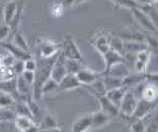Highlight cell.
<instances>
[{
	"label": "cell",
	"mask_w": 158,
	"mask_h": 132,
	"mask_svg": "<svg viewBox=\"0 0 158 132\" xmlns=\"http://www.w3.org/2000/svg\"><path fill=\"white\" fill-rule=\"evenodd\" d=\"M56 90H59V84L54 81L53 79H48L46 81V83L43 85L42 87V96L47 95V94H51V92H55Z\"/></svg>",
	"instance_id": "836d02e7"
},
{
	"label": "cell",
	"mask_w": 158,
	"mask_h": 132,
	"mask_svg": "<svg viewBox=\"0 0 158 132\" xmlns=\"http://www.w3.org/2000/svg\"><path fill=\"white\" fill-rule=\"evenodd\" d=\"M67 74L66 67H65V58L63 55L59 52L56 57V60L54 62L51 70V79L56 81L59 84V83L63 79L64 76Z\"/></svg>",
	"instance_id": "52a82bcc"
},
{
	"label": "cell",
	"mask_w": 158,
	"mask_h": 132,
	"mask_svg": "<svg viewBox=\"0 0 158 132\" xmlns=\"http://www.w3.org/2000/svg\"><path fill=\"white\" fill-rule=\"evenodd\" d=\"M91 128V114L81 116L71 125V132H86Z\"/></svg>",
	"instance_id": "5bb4252c"
},
{
	"label": "cell",
	"mask_w": 158,
	"mask_h": 132,
	"mask_svg": "<svg viewBox=\"0 0 158 132\" xmlns=\"http://www.w3.org/2000/svg\"><path fill=\"white\" fill-rule=\"evenodd\" d=\"M16 114L12 108H0V122H10L14 121Z\"/></svg>",
	"instance_id": "4dcf8cb0"
},
{
	"label": "cell",
	"mask_w": 158,
	"mask_h": 132,
	"mask_svg": "<svg viewBox=\"0 0 158 132\" xmlns=\"http://www.w3.org/2000/svg\"><path fill=\"white\" fill-rule=\"evenodd\" d=\"M14 112H15L16 116L27 117V118L33 120V118H31V112H30V109H28V107H27L26 102L19 101V103H15V105H14ZM34 122H35V121H34Z\"/></svg>",
	"instance_id": "f546056e"
},
{
	"label": "cell",
	"mask_w": 158,
	"mask_h": 132,
	"mask_svg": "<svg viewBox=\"0 0 158 132\" xmlns=\"http://www.w3.org/2000/svg\"><path fill=\"white\" fill-rule=\"evenodd\" d=\"M61 44L52 40H41L39 45L40 58H51V57L57 55L60 52Z\"/></svg>",
	"instance_id": "5b68a950"
},
{
	"label": "cell",
	"mask_w": 158,
	"mask_h": 132,
	"mask_svg": "<svg viewBox=\"0 0 158 132\" xmlns=\"http://www.w3.org/2000/svg\"><path fill=\"white\" fill-rule=\"evenodd\" d=\"M17 9V2L16 1H9L3 7V23L6 26H9L13 19L14 14L16 12Z\"/></svg>",
	"instance_id": "ffe728a7"
},
{
	"label": "cell",
	"mask_w": 158,
	"mask_h": 132,
	"mask_svg": "<svg viewBox=\"0 0 158 132\" xmlns=\"http://www.w3.org/2000/svg\"><path fill=\"white\" fill-rule=\"evenodd\" d=\"M10 34V28L5 23L0 24V43L4 42Z\"/></svg>",
	"instance_id": "f35d334b"
},
{
	"label": "cell",
	"mask_w": 158,
	"mask_h": 132,
	"mask_svg": "<svg viewBox=\"0 0 158 132\" xmlns=\"http://www.w3.org/2000/svg\"><path fill=\"white\" fill-rule=\"evenodd\" d=\"M102 81L106 92L114 90V88L122 87V83H123V79H120V78L113 77L110 75H102Z\"/></svg>",
	"instance_id": "cb8c5ba5"
},
{
	"label": "cell",
	"mask_w": 158,
	"mask_h": 132,
	"mask_svg": "<svg viewBox=\"0 0 158 132\" xmlns=\"http://www.w3.org/2000/svg\"><path fill=\"white\" fill-rule=\"evenodd\" d=\"M85 87H86V90H88V92H91L96 99L105 97L106 94V91L105 87H103V83L102 81V77H100L98 80H96L95 83H93L89 85H86Z\"/></svg>",
	"instance_id": "603a6c76"
},
{
	"label": "cell",
	"mask_w": 158,
	"mask_h": 132,
	"mask_svg": "<svg viewBox=\"0 0 158 132\" xmlns=\"http://www.w3.org/2000/svg\"><path fill=\"white\" fill-rule=\"evenodd\" d=\"M23 132H40V128L37 124H35V125L31 126L30 128H27V129L24 130Z\"/></svg>",
	"instance_id": "b9f144b4"
},
{
	"label": "cell",
	"mask_w": 158,
	"mask_h": 132,
	"mask_svg": "<svg viewBox=\"0 0 158 132\" xmlns=\"http://www.w3.org/2000/svg\"><path fill=\"white\" fill-rule=\"evenodd\" d=\"M145 128L146 123L144 120H133L130 124V129L132 132H144Z\"/></svg>",
	"instance_id": "e575fe53"
},
{
	"label": "cell",
	"mask_w": 158,
	"mask_h": 132,
	"mask_svg": "<svg viewBox=\"0 0 158 132\" xmlns=\"http://www.w3.org/2000/svg\"><path fill=\"white\" fill-rule=\"evenodd\" d=\"M60 53L67 60H74V61H82V54L77 47L72 35H66L61 43Z\"/></svg>",
	"instance_id": "7a4b0ae2"
},
{
	"label": "cell",
	"mask_w": 158,
	"mask_h": 132,
	"mask_svg": "<svg viewBox=\"0 0 158 132\" xmlns=\"http://www.w3.org/2000/svg\"><path fill=\"white\" fill-rule=\"evenodd\" d=\"M23 67L24 71H31V72H35V68H37V61L33 58H30L23 61Z\"/></svg>",
	"instance_id": "74e56055"
},
{
	"label": "cell",
	"mask_w": 158,
	"mask_h": 132,
	"mask_svg": "<svg viewBox=\"0 0 158 132\" xmlns=\"http://www.w3.org/2000/svg\"><path fill=\"white\" fill-rule=\"evenodd\" d=\"M157 103L146 102L144 100L140 99L137 102V106L135 108V111L133 113L131 118L133 120H144L149 114L153 112V110L156 108Z\"/></svg>",
	"instance_id": "277c9868"
},
{
	"label": "cell",
	"mask_w": 158,
	"mask_h": 132,
	"mask_svg": "<svg viewBox=\"0 0 158 132\" xmlns=\"http://www.w3.org/2000/svg\"><path fill=\"white\" fill-rule=\"evenodd\" d=\"M13 123H14V126L21 132H23L24 130H27V128H30L31 126H33L35 124L31 119L27 118V117H23V116H16L15 119L13 121Z\"/></svg>",
	"instance_id": "484cf974"
},
{
	"label": "cell",
	"mask_w": 158,
	"mask_h": 132,
	"mask_svg": "<svg viewBox=\"0 0 158 132\" xmlns=\"http://www.w3.org/2000/svg\"><path fill=\"white\" fill-rule=\"evenodd\" d=\"M38 126L40 128V130L43 129V130L51 131V130H55L57 128V122L53 116H51L50 114H46L45 116H43L41 122L39 123Z\"/></svg>",
	"instance_id": "d4e9b609"
},
{
	"label": "cell",
	"mask_w": 158,
	"mask_h": 132,
	"mask_svg": "<svg viewBox=\"0 0 158 132\" xmlns=\"http://www.w3.org/2000/svg\"><path fill=\"white\" fill-rule=\"evenodd\" d=\"M114 3H116V5L118 7H126V8L129 9L138 6V2L132 1V0H118V1H114Z\"/></svg>",
	"instance_id": "d590c367"
},
{
	"label": "cell",
	"mask_w": 158,
	"mask_h": 132,
	"mask_svg": "<svg viewBox=\"0 0 158 132\" xmlns=\"http://www.w3.org/2000/svg\"><path fill=\"white\" fill-rule=\"evenodd\" d=\"M144 132H158V122L156 118L150 121L148 125H146Z\"/></svg>",
	"instance_id": "ab89813d"
},
{
	"label": "cell",
	"mask_w": 158,
	"mask_h": 132,
	"mask_svg": "<svg viewBox=\"0 0 158 132\" xmlns=\"http://www.w3.org/2000/svg\"><path fill=\"white\" fill-rule=\"evenodd\" d=\"M65 67H66V72L67 74H76L81 67V62L74 61V60H67L65 59Z\"/></svg>",
	"instance_id": "1f68e13d"
},
{
	"label": "cell",
	"mask_w": 158,
	"mask_h": 132,
	"mask_svg": "<svg viewBox=\"0 0 158 132\" xmlns=\"http://www.w3.org/2000/svg\"><path fill=\"white\" fill-rule=\"evenodd\" d=\"M75 76H76L79 83L81 84V87H86V85H89L95 83L96 80H98L102 77V74L95 72V71H92L91 69L81 68L75 74Z\"/></svg>",
	"instance_id": "9c48e42d"
},
{
	"label": "cell",
	"mask_w": 158,
	"mask_h": 132,
	"mask_svg": "<svg viewBox=\"0 0 158 132\" xmlns=\"http://www.w3.org/2000/svg\"><path fill=\"white\" fill-rule=\"evenodd\" d=\"M98 100L99 105H100L99 111L105 113L106 115L110 117L112 119H114V118H117V117L120 116V113H118V108H117L116 106L113 105L112 103H110L106 97L98 98Z\"/></svg>",
	"instance_id": "4fadbf2b"
},
{
	"label": "cell",
	"mask_w": 158,
	"mask_h": 132,
	"mask_svg": "<svg viewBox=\"0 0 158 132\" xmlns=\"http://www.w3.org/2000/svg\"><path fill=\"white\" fill-rule=\"evenodd\" d=\"M58 55V54H57ZM57 55L51 58H40L37 61V68L35 70V80L33 83L31 98L35 102L42 99V87L46 81L51 78V70Z\"/></svg>",
	"instance_id": "6da1fadb"
},
{
	"label": "cell",
	"mask_w": 158,
	"mask_h": 132,
	"mask_svg": "<svg viewBox=\"0 0 158 132\" xmlns=\"http://www.w3.org/2000/svg\"><path fill=\"white\" fill-rule=\"evenodd\" d=\"M0 46H1L2 48H4L7 53H9L10 55H11L14 59L16 60H21V61H26V60L31 58V53H27L23 51L21 49L17 48L16 46H14L11 42H2L0 43Z\"/></svg>",
	"instance_id": "8fae6325"
},
{
	"label": "cell",
	"mask_w": 158,
	"mask_h": 132,
	"mask_svg": "<svg viewBox=\"0 0 158 132\" xmlns=\"http://www.w3.org/2000/svg\"><path fill=\"white\" fill-rule=\"evenodd\" d=\"M93 47L96 49V51H98L100 55L103 56L110 50L109 40H107V38L105 35H99L94 39V41H93Z\"/></svg>",
	"instance_id": "7402d4cb"
},
{
	"label": "cell",
	"mask_w": 158,
	"mask_h": 132,
	"mask_svg": "<svg viewBox=\"0 0 158 132\" xmlns=\"http://www.w3.org/2000/svg\"><path fill=\"white\" fill-rule=\"evenodd\" d=\"M110 49L114 50V52L118 53L122 56H125V49H124V41L120 37H113L109 40Z\"/></svg>",
	"instance_id": "83f0119b"
},
{
	"label": "cell",
	"mask_w": 158,
	"mask_h": 132,
	"mask_svg": "<svg viewBox=\"0 0 158 132\" xmlns=\"http://www.w3.org/2000/svg\"><path fill=\"white\" fill-rule=\"evenodd\" d=\"M131 11H132V14H133V16H134V19H136V21L140 24V27H142L146 31L151 32V33L156 32L157 27L153 23V21L150 19L141 9L138 8V7H134V8L131 9Z\"/></svg>",
	"instance_id": "ba28073f"
},
{
	"label": "cell",
	"mask_w": 158,
	"mask_h": 132,
	"mask_svg": "<svg viewBox=\"0 0 158 132\" xmlns=\"http://www.w3.org/2000/svg\"><path fill=\"white\" fill-rule=\"evenodd\" d=\"M12 71L14 73V75L19 76V75H21L23 72L24 71V67H23V61H21V60H16L14 61L13 65H12Z\"/></svg>",
	"instance_id": "8d00e7d4"
},
{
	"label": "cell",
	"mask_w": 158,
	"mask_h": 132,
	"mask_svg": "<svg viewBox=\"0 0 158 132\" xmlns=\"http://www.w3.org/2000/svg\"><path fill=\"white\" fill-rule=\"evenodd\" d=\"M80 87L81 84L79 83L74 74H66L63 79L59 83V90L61 91H71Z\"/></svg>",
	"instance_id": "e0dca14e"
},
{
	"label": "cell",
	"mask_w": 158,
	"mask_h": 132,
	"mask_svg": "<svg viewBox=\"0 0 158 132\" xmlns=\"http://www.w3.org/2000/svg\"><path fill=\"white\" fill-rule=\"evenodd\" d=\"M157 95H158V90L156 83H147L146 81L142 87L140 99L144 100L146 102L154 103L157 101Z\"/></svg>",
	"instance_id": "7c38bea8"
},
{
	"label": "cell",
	"mask_w": 158,
	"mask_h": 132,
	"mask_svg": "<svg viewBox=\"0 0 158 132\" xmlns=\"http://www.w3.org/2000/svg\"><path fill=\"white\" fill-rule=\"evenodd\" d=\"M24 79H26L27 83H30L31 87H33L34 80H35V72H31V71H23V74H21Z\"/></svg>",
	"instance_id": "60d3db41"
},
{
	"label": "cell",
	"mask_w": 158,
	"mask_h": 132,
	"mask_svg": "<svg viewBox=\"0 0 158 132\" xmlns=\"http://www.w3.org/2000/svg\"><path fill=\"white\" fill-rule=\"evenodd\" d=\"M150 58H151V50L145 49L137 52L134 55V68L137 73H146L147 66H148Z\"/></svg>",
	"instance_id": "8992f818"
},
{
	"label": "cell",
	"mask_w": 158,
	"mask_h": 132,
	"mask_svg": "<svg viewBox=\"0 0 158 132\" xmlns=\"http://www.w3.org/2000/svg\"><path fill=\"white\" fill-rule=\"evenodd\" d=\"M17 2V9L16 12L14 14L13 19L11 20V23H9V28H10V33H12L13 35L16 34L19 32V27L20 24V20H21V16H23V12L24 9V4L26 2L24 1H16Z\"/></svg>",
	"instance_id": "ac0fdd59"
},
{
	"label": "cell",
	"mask_w": 158,
	"mask_h": 132,
	"mask_svg": "<svg viewBox=\"0 0 158 132\" xmlns=\"http://www.w3.org/2000/svg\"><path fill=\"white\" fill-rule=\"evenodd\" d=\"M137 102L138 100L136 99L132 90H128L126 92L123 100H122L120 107H118V113H120V115L131 118L133 113L135 111L136 106H137Z\"/></svg>",
	"instance_id": "3957f363"
},
{
	"label": "cell",
	"mask_w": 158,
	"mask_h": 132,
	"mask_svg": "<svg viewBox=\"0 0 158 132\" xmlns=\"http://www.w3.org/2000/svg\"><path fill=\"white\" fill-rule=\"evenodd\" d=\"M26 103L28 107V109H30L31 118L35 121V123L37 124V125H39V123L41 122V120L43 118V114H42L40 106L37 104V102H35V100H33V98L27 99Z\"/></svg>",
	"instance_id": "44dd1931"
},
{
	"label": "cell",
	"mask_w": 158,
	"mask_h": 132,
	"mask_svg": "<svg viewBox=\"0 0 158 132\" xmlns=\"http://www.w3.org/2000/svg\"><path fill=\"white\" fill-rule=\"evenodd\" d=\"M11 43L14 46H16L17 48L21 49L23 51L27 52V53H30V47H28L27 42L19 32H17L16 34L13 35V41Z\"/></svg>",
	"instance_id": "f1b7e54d"
},
{
	"label": "cell",
	"mask_w": 158,
	"mask_h": 132,
	"mask_svg": "<svg viewBox=\"0 0 158 132\" xmlns=\"http://www.w3.org/2000/svg\"><path fill=\"white\" fill-rule=\"evenodd\" d=\"M51 15L55 19H59L64 14V5L62 2H55L50 7Z\"/></svg>",
	"instance_id": "d6a6232c"
},
{
	"label": "cell",
	"mask_w": 158,
	"mask_h": 132,
	"mask_svg": "<svg viewBox=\"0 0 158 132\" xmlns=\"http://www.w3.org/2000/svg\"><path fill=\"white\" fill-rule=\"evenodd\" d=\"M113 119L107 115H106L105 113H102V111H98L91 114V128H93V129H98V128L106 126Z\"/></svg>",
	"instance_id": "2e32d148"
},
{
	"label": "cell",
	"mask_w": 158,
	"mask_h": 132,
	"mask_svg": "<svg viewBox=\"0 0 158 132\" xmlns=\"http://www.w3.org/2000/svg\"><path fill=\"white\" fill-rule=\"evenodd\" d=\"M129 74H130V71H129V66L128 64L126 63H118L117 65L113 66L112 68L110 69V71L105 75H110L113 77H117L120 78V79H124V78L127 77Z\"/></svg>",
	"instance_id": "d6986e66"
},
{
	"label": "cell",
	"mask_w": 158,
	"mask_h": 132,
	"mask_svg": "<svg viewBox=\"0 0 158 132\" xmlns=\"http://www.w3.org/2000/svg\"><path fill=\"white\" fill-rule=\"evenodd\" d=\"M15 98L6 92H0V108H12L15 105Z\"/></svg>",
	"instance_id": "4316f807"
},
{
	"label": "cell",
	"mask_w": 158,
	"mask_h": 132,
	"mask_svg": "<svg viewBox=\"0 0 158 132\" xmlns=\"http://www.w3.org/2000/svg\"><path fill=\"white\" fill-rule=\"evenodd\" d=\"M128 90L126 87H118V88H114V90H112V91H109L106 92V94L105 97L109 100V101L112 103L113 105H114L118 108L120 107V104L122 102V100H123L124 96L126 94V92Z\"/></svg>",
	"instance_id": "9a60e30c"
},
{
	"label": "cell",
	"mask_w": 158,
	"mask_h": 132,
	"mask_svg": "<svg viewBox=\"0 0 158 132\" xmlns=\"http://www.w3.org/2000/svg\"><path fill=\"white\" fill-rule=\"evenodd\" d=\"M102 58H103V61H105L106 67H105V71L102 73V75L106 74L113 66L117 65V64H118V63L128 64L127 61H126V59L124 58V56H122V55L118 54V53L114 52L112 49H110L109 51L102 56Z\"/></svg>",
	"instance_id": "30bf717a"
}]
</instances>
